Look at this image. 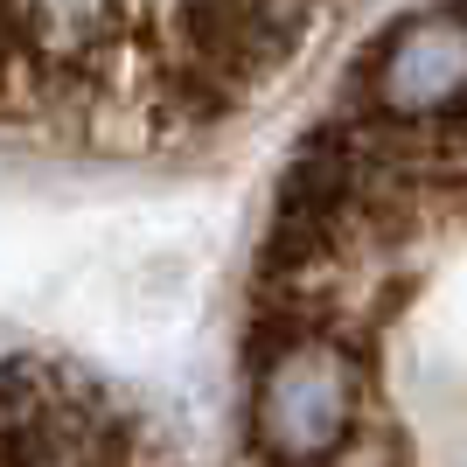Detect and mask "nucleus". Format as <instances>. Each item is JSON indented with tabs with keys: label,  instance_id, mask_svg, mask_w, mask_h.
Masks as SVG:
<instances>
[{
	"label": "nucleus",
	"instance_id": "f257e3e1",
	"mask_svg": "<svg viewBox=\"0 0 467 467\" xmlns=\"http://www.w3.org/2000/svg\"><path fill=\"white\" fill-rule=\"evenodd\" d=\"M356 356L328 335H286L258 363V447L273 467H328L356 426Z\"/></svg>",
	"mask_w": 467,
	"mask_h": 467
},
{
	"label": "nucleus",
	"instance_id": "f03ea898",
	"mask_svg": "<svg viewBox=\"0 0 467 467\" xmlns=\"http://www.w3.org/2000/svg\"><path fill=\"white\" fill-rule=\"evenodd\" d=\"M370 98L398 126H467V0L405 21L377 49Z\"/></svg>",
	"mask_w": 467,
	"mask_h": 467
}]
</instances>
